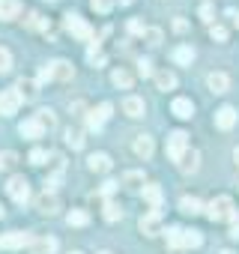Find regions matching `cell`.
Instances as JSON below:
<instances>
[{
    "label": "cell",
    "mask_w": 239,
    "mask_h": 254,
    "mask_svg": "<svg viewBox=\"0 0 239 254\" xmlns=\"http://www.w3.org/2000/svg\"><path fill=\"white\" fill-rule=\"evenodd\" d=\"M206 215H209V221H236V206L227 194H221V197L209 200Z\"/></svg>",
    "instance_id": "6da1fadb"
},
{
    "label": "cell",
    "mask_w": 239,
    "mask_h": 254,
    "mask_svg": "<svg viewBox=\"0 0 239 254\" xmlns=\"http://www.w3.org/2000/svg\"><path fill=\"white\" fill-rule=\"evenodd\" d=\"M33 242H36L33 233H27V230H9V233L0 236V251H18L24 245H33Z\"/></svg>",
    "instance_id": "7a4b0ae2"
},
{
    "label": "cell",
    "mask_w": 239,
    "mask_h": 254,
    "mask_svg": "<svg viewBox=\"0 0 239 254\" xmlns=\"http://www.w3.org/2000/svg\"><path fill=\"white\" fill-rule=\"evenodd\" d=\"M111 111H114V105L111 102H102L99 108H93V111H87V129L90 132H102V126L108 123V117H111Z\"/></svg>",
    "instance_id": "3957f363"
},
{
    "label": "cell",
    "mask_w": 239,
    "mask_h": 254,
    "mask_svg": "<svg viewBox=\"0 0 239 254\" xmlns=\"http://www.w3.org/2000/svg\"><path fill=\"white\" fill-rule=\"evenodd\" d=\"M66 30H69L75 39H81V42H90V39H93V27H90L81 15H75V12L66 15Z\"/></svg>",
    "instance_id": "277c9868"
},
{
    "label": "cell",
    "mask_w": 239,
    "mask_h": 254,
    "mask_svg": "<svg viewBox=\"0 0 239 254\" xmlns=\"http://www.w3.org/2000/svg\"><path fill=\"white\" fill-rule=\"evenodd\" d=\"M185 150H188V135L185 132H171L168 135V159L179 165V159L185 156Z\"/></svg>",
    "instance_id": "5b68a950"
},
{
    "label": "cell",
    "mask_w": 239,
    "mask_h": 254,
    "mask_svg": "<svg viewBox=\"0 0 239 254\" xmlns=\"http://www.w3.org/2000/svg\"><path fill=\"white\" fill-rule=\"evenodd\" d=\"M6 191H9V197H12L15 203H27V200H30V183H27L24 177H12L9 186H6Z\"/></svg>",
    "instance_id": "8992f818"
},
{
    "label": "cell",
    "mask_w": 239,
    "mask_h": 254,
    "mask_svg": "<svg viewBox=\"0 0 239 254\" xmlns=\"http://www.w3.org/2000/svg\"><path fill=\"white\" fill-rule=\"evenodd\" d=\"M21 108V96L15 90H0V117H12Z\"/></svg>",
    "instance_id": "52a82bcc"
},
{
    "label": "cell",
    "mask_w": 239,
    "mask_h": 254,
    "mask_svg": "<svg viewBox=\"0 0 239 254\" xmlns=\"http://www.w3.org/2000/svg\"><path fill=\"white\" fill-rule=\"evenodd\" d=\"M48 69H51V81H72L75 78V69L69 60H51Z\"/></svg>",
    "instance_id": "ba28073f"
},
{
    "label": "cell",
    "mask_w": 239,
    "mask_h": 254,
    "mask_svg": "<svg viewBox=\"0 0 239 254\" xmlns=\"http://www.w3.org/2000/svg\"><path fill=\"white\" fill-rule=\"evenodd\" d=\"M138 227H141V233H147V236H156L159 230H162V212H147V215H141V221H138Z\"/></svg>",
    "instance_id": "9c48e42d"
},
{
    "label": "cell",
    "mask_w": 239,
    "mask_h": 254,
    "mask_svg": "<svg viewBox=\"0 0 239 254\" xmlns=\"http://www.w3.org/2000/svg\"><path fill=\"white\" fill-rule=\"evenodd\" d=\"M36 209H39L42 215H54V212L60 209V200H57V194H54V191H42V194L36 197Z\"/></svg>",
    "instance_id": "30bf717a"
},
{
    "label": "cell",
    "mask_w": 239,
    "mask_h": 254,
    "mask_svg": "<svg viewBox=\"0 0 239 254\" xmlns=\"http://www.w3.org/2000/svg\"><path fill=\"white\" fill-rule=\"evenodd\" d=\"M15 93L21 96V102H33L39 96V81H30V78H21L15 84Z\"/></svg>",
    "instance_id": "8fae6325"
},
{
    "label": "cell",
    "mask_w": 239,
    "mask_h": 254,
    "mask_svg": "<svg viewBox=\"0 0 239 254\" xmlns=\"http://www.w3.org/2000/svg\"><path fill=\"white\" fill-rule=\"evenodd\" d=\"M171 114H174V117H179V120H191V114H194V105H191V99H182V96H177V99L171 102Z\"/></svg>",
    "instance_id": "7c38bea8"
},
{
    "label": "cell",
    "mask_w": 239,
    "mask_h": 254,
    "mask_svg": "<svg viewBox=\"0 0 239 254\" xmlns=\"http://www.w3.org/2000/svg\"><path fill=\"white\" fill-rule=\"evenodd\" d=\"M144 111H147V105H144L141 96H126L123 99V114L126 117H144Z\"/></svg>",
    "instance_id": "4fadbf2b"
},
{
    "label": "cell",
    "mask_w": 239,
    "mask_h": 254,
    "mask_svg": "<svg viewBox=\"0 0 239 254\" xmlns=\"http://www.w3.org/2000/svg\"><path fill=\"white\" fill-rule=\"evenodd\" d=\"M111 165H114V162H111V156H108V153H93V156L87 159V168H90V171H96V174H108V171H111Z\"/></svg>",
    "instance_id": "5bb4252c"
},
{
    "label": "cell",
    "mask_w": 239,
    "mask_h": 254,
    "mask_svg": "<svg viewBox=\"0 0 239 254\" xmlns=\"http://www.w3.org/2000/svg\"><path fill=\"white\" fill-rule=\"evenodd\" d=\"M215 126H218V129H233V126H236V111L230 105L218 108L215 111Z\"/></svg>",
    "instance_id": "9a60e30c"
},
{
    "label": "cell",
    "mask_w": 239,
    "mask_h": 254,
    "mask_svg": "<svg viewBox=\"0 0 239 254\" xmlns=\"http://www.w3.org/2000/svg\"><path fill=\"white\" fill-rule=\"evenodd\" d=\"M21 15V0H0V21H12Z\"/></svg>",
    "instance_id": "2e32d148"
},
{
    "label": "cell",
    "mask_w": 239,
    "mask_h": 254,
    "mask_svg": "<svg viewBox=\"0 0 239 254\" xmlns=\"http://www.w3.org/2000/svg\"><path fill=\"white\" fill-rule=\"evenodd\" d=\"M18 135H21V138H27V141H36V138H42V135H45V129H42L36 120H24V123L18 126Z\"/></svg>",
    "instance_id": "e0dca14e"
},
{
    "label": "cell",
    "mask_w": 239,
    "mask_h": 254,
    "mask_svg": "<svg viewBox=\"0 0 239 254\" xmlns=\"http://www.w3.org/2000/svg\"><path fill=\"white\" fill-rule=\"evenodd\" d=\"M171 57H174V63H177V66H191V60H194L197 54H194V48H191V45H177V48L171 51Z\"/></svg>",
    "instance_id": "ac0fdd59"
},
{
    "label": "cell",
    "mask_w": 239,
    "mask_h": 254,
    "mask_svg": "<svg viewBox=\"0 0 239 254\" xmlns=\"http://www.w3.org/2000/svg\"><path fill=\"white\" fill-rule=\"evenodd\" d=\"M206 87H209L212 93H227L230 78H227L224 72H209V75H206Z\"/></svg>",
    "instance_id": "d6986e66"
},
{
    "label": "cell",
    "mask_w": 239,
    "mask_h": 254,
    "mask_svg": "<svg viewBox=\"0 0 239 254\" xmlns=\"http://www.w3.org/2000/svg\"><path fill=\"white\" fill-rule=\"evenodd\" d=\"M197 168H200V153L188 147V150H185V156L179 159V171H182V174H194Z\"/></svg>",
    "instance_id": "ffe728a7"
},
{
    "label": "cell",
    "mask_w": 239,
    "mask_h": 254,
    "mask_svg": "<svg viewBox=\"0 0 239 254\" xmlns=\"http://www.w3.org/2000/svg\"><path fill=\"white\" fill-rule=\"evenodd\" d=\"M153 138L150 135H135V156H141V159H150L153 156Z\"/></svg>",
    "instance_id": "44dd1931"
},
{
    "label": "cell",
    "mask_w": 239,
    "mask_h": 254,
    "mask_svg": "<svg viewBox=\"0 0 239 254\" xmlns=\"http://www.w3.org/2000/svg\"><path fill=\"white\" fill-rule=\"evenodd\" d=\"M144 200L150 203L153 212H159L162 209V189L159 186H144Z\"/></svg>",
    "instance_id": "7402d4cb"
},
{
    "label": "cell",
    "mask_w": 239,
    "mask_h": 254,
    "mask_svg": "<svg viewBox=\"0 0 239 254\" xmlns=\"http://www.w3.org/2000/svg\"><path fill=\"white\" fill-rule=\"evenodd\" d=\"M123 186H126V189H135V191H138V189H144V186H147L144 171H129V174L123 177Z\"/></svg>",
    "instance_id": "603a6c76"
},
{
    "label": "cell",
    "mask_w": 239,
    "mask_h": 254,
    "mask_svg": "<svg viewBox=\"0 0 239 254\" xmlns=\"http://www.w3.org/2000/svg\"><path fill=\"white\" fill-rule=\"evenodd\" d=\"M156 87H159V90H174V87H177V75L168 72V69L156 72Z\"/></svg>",
    "instance_id": "cb8c5ba5"
},
{
    "label": "cell",
    "mask_w": 239,
    "mask_h": 254,
    "mask_svg": "<svg viewBox=\"0 0 239 254\" xmlns=\"http://www.w3.org/2000/svg\"><path fill=\"white\" fill-rule=\"evenodd\" d=\"M179 212H185V215H200V212H203V203H200L197 197H182V200H179Z\"/></svg>",
    "instance_id": "d4e9b609"
},
{
    "label": "cell",
    "mask_w": 239,
    "mask_h": 254,
    "mask_svg": "<svg viewBox=\"0 0 239 254\" xmlns=\"http://www.w3.org/2000/svg\"><path fill=\"white\" fill-rule=\"evenodd\" d=\"M33 120H36V123L42 126L45 132H48V129H54V126H57V117H54V111H51V108H42V111H39V114H36Z\"/></svg>",
    "instance_id": "484cf974"
},
{
    "label": "cell",
    "mask_w": 239,
    "mask_h": 254,
    "mask_svg": "<svg viewBox=\"0 0 239 254\" xmlns=\"http://www.w3.org/2000/svg\"><path fill=\"white\" fill-rule=\"evenodd\" d=\"M111 84H114V87H120V90H129V87H132V75H129L126 69H114Z\"/></svg>",
    "instance_id": "4316f807"
},
{
    "label": "cell",
    "mask_w": 239,
    "mask_h": 254,
    "mask_svg": "<svg viewBox=\"0 0 239 254\" xmlns=\"http://www.w3.org/2000/svg\"><path fill=\"white\" fill-rule=\"evenodd\" d=\"M179 242H182V248H197L203 242V236H200V230H182Z\"/></svg>",
    "instance_id": "83f0119b"
},
{
    "label": "cell",
    "mask_w": 239,
    "mask_h": 254,
    "mask_svg": "<svg viewBox=\"0 0 239 254\" xmlns=\"http://www.w3.org/2000/svg\"><path fill=\"white\" fill-rule=\"evenodd\" d=\"M66 144L72 150H81L84 147V129H66Z\"/></svg>",
    "instance_id": "f1b7e54d"
},
{
    "label": "cell",
    "mask_w": 239,
    "mask_h": 254,
    "mask_svg": "<svg viewBox=\"0 0 239 254\" xmlns=\"http://www.w3.org/2000/svg\"><path fill=\"white\" fill-rule=\"evenodd\" d=\"M87 60L99 69V66H105V54H102V48H99V42H93L90 45V51H87Z\"/></svg>",
    "instance_id": "f546056e"
},
{
    "label": "cell",
    "mask_w": 239,
    "mask_h": 254,
    "mask_svg": "<svg viewBox=\"0 0 239 254\" xmlns=\"http://www.w3.org/2000/svg\"><path fill=\"white\" fill-rule=\"evenodd\" d=\"M66 221H69V224H72V227H84V224H87V221H90V215H87V212H84V209H72V212H69V215H66Z\"/></svg>",
    "instance_id": "4dcf8cb0"
},
{
    "label": "cell",
    "mask_w": 239,
    "mask_h": 254,
    "mask_svg": "<svg viewBox=\"0 0 239 254\" xmlns=\"http://www.w3.org/2000/svg\"><path fill=\"white\" fill-rule=\"evenodd\" d=\"M27 27H30V30H45V33H48V21H45L39 12H30V15H27Z\"/></svg>",
    "instance_id": "1f68e13d"
},
{
    "label": "cell",
    "mask_w": 239,
    "mask_h": 254,
    "mask_svg": "<svg viewBox=\"0 0 239 254\" xmlns=\"http://www.w3.org/2000/svg\"><path fill=\"white\" fill-rule=\"evenodd\" d=\"M144 39H147V45H162L165 36H162L159 27H147V30H144Z\"/></svg>",
    "instance_id": "d6a6232c"
},
{
    "label": "cell",
    "mask_w": 239,
    "mask_h": 254,
    "mask_svg": "<svg viewBox=\"0 0 239 254\" xmlns=\"http://www.w3.org/2000/svg\"><path fill=\"white\" fill-rule=\"evenodd\" d=\"M105 218H108V221H117V218H123V209H120L114 200H108V203H105Z\"/></svg>",
    "instance_id": "836d02e7"
},
{
    "label": "cell",
    "mask_w": 239,
    "mask_h": 254,
    "mask_svg": "<svg viewBox=\"0 0 239 254\" xmlns=\"http://www.w3.org/2000/svg\"><path fill=\"white\" fill-rule=\"evenodd\" d=\"M18 162V156L12 153V150H6V153H0V171H9L12 165Z\"/></svg>",
    "instance_id": "e575fe53"
},
{
    "label": "cell",
    "mask_w": 239,
    "mask_h": 254,
    "mask_svg": "<svg viewBox=\"0 0 239 254\" xmlns=\"http://www.w3.org/2000/svg\"><path fill=\"white\" fill-rule=\"evenodd\" d=\"M179 236H182V230H179V227H168V245H171V248H182Z\"/></svg>",
    "instance_id": "d590c367"
},
{
    "label": "cell",
    "mask_w": 239,
    "mask_h": 254,
    "mask_svg": "<svg viewBox=\"0 0 239 254\" xmlns=\"http://www.w3.org/2000/svg\"><path fill=\"white\" fill-rule=\"evenodd\" d=\"M9 69H12V54L0 45V72H9Z\"/></svg>",
    "instance_id": "8d00e7d4"
},
{
    "label": "cell",
    "mask_w": 239,
    "mask_h": 254,
    "mask_svg": "<svg viewBox=\"0 0 239 254\" xmlns=\"http://www.w3.org/2000/svg\"><path fill=\"white\" fill-rule=\"evenodd\" d=\"M90 6H93L96 12L108 15V12H111V6H114V0H90Z\"/></svg>",
    "instance_id": "74e56055"
},
{
    "label": "cell",
    "mask_w": 239,
    "mask_h": 254,
    "mask_svg": "<svg viewBox=\"0 0 239 254\" xmlns=\"http://www.w3.org/2000/svg\"><path fill=\"white\" fill-rule=\"evenodd\" d=\"M209 36H212L215 42H227V27H221V24H212V27H209Z\"/></svg>",
    "instance_id": "f35d334b"
},
{
    "label": "cell",
    "mask_w": 239,
    "mask_h": 254,
    "mask_svg": "<svg viewBox=\"0 0 239 254\" xmlns=\"http://www.w3.org/2000/svg\"><path fill=\"white\" fill-rule=\"evenodd\" d=\"M27 159H30V165H36V168H39V165H45V162H48V153L36 147V150H33L30 156H27Z\"/></svg>",
    "instance_id": "ab89813d"
},
{
    "label": "cell",
    "mask_w": 239,
    "mask_h": 254,
    "mask_svg": "<svg viewBox=\"0 0 239 254\" xmlns=\"http://www.w3.org/2000/svg\"><path fill=\"white\" fill-rule=\"evenodd\" d=\"M138 75L141 78H150L153 75V63L150 60H138Z\"/></svg>",
    "instance_id": "60d3db41"
},
{
    "label": "cell",
    "mask_w": 239,
    "mask_h": 254,
    "mask_svg": "<svg viewBox=\"0 0 239 254\" xmlns=\"http://www.w3.org/2000/svg\"><path fill=\"white\" fill-rule=\"evenodd\" d=\"M117 186H120V183H114V180H108V183H102V189H99V194H102V197H108V194H114V191H117Z\"/></svg>",
    "instance_id": "b9f144b4"
},
{
    "label": "cell",
    "mask_w": 239,
    "mask_h": 254,
    "mask_svg": "<svg viewBox=\"0 0 239 254\" xmlns=\"http://www.w3.org/2000/svg\"><path fill=\"white\" fill-rule=\"evenodd\" d=\"M129 30H132V33H141V36H144V30H147V27H144V24H141L138 18H132V21H129Z\"/></svg>",
    "instance_id": "7bdbcfd3"
},
{
    "label": "cell",
    "mask_w": 239,
    "mask_h": 254,
    "mask_svg": "<svg viewBox=\"0 0 239 254\" xmlns=\"http://www.w3.org/2000/svg\"><path fill=\"white\" fill-rule=\"evenodd\" d=\"M48 81H51V69H48V63H45V66L39 69V84H48Z\"/></svg>",
    "instance_id": "ee69618b"
},
{
    "label": "cell",
    "mask_w": 239,
    "mask_h": 254,
    "mask_svg": "<svg viewBox=\"0 0 239 254\" xmlns=\"http://www.w3.org/2000/svg\"><path fill=\"white\" fill-rule=\"evenodd\" d=\"M200 18H203V21H212V6H209V3L200 6Z\"/></svg>",
    "instance_id": "f6af8a7d"
},
{
    "label": "cell",
    "mask_w": 239,
    "mask_h": 254,
    "mask_svg": "<svg viewBox=\"0 0 239 254\" xmlns=\"http://www.w3.org/2000/svg\"><path fill=\"white\" fill-rule=\"evenodd\" d=\"M230 239H239V221L230 224Z\"/></svg>",
    "instance_id": "bcb514c9"
},
{
    "label": "cell",
    "mask_w": 239,
    "mask_h": 254,
    "mask_svg": "<svg viewBox=\"0 0 239 254\" xmlns=\"http://www.w3.org/2000/svg\"><path fill=\"white\" fill-rule=\"evenodd\" d=\"M174 27H177V30H179V33H182V30H185V27H188V24H185V21H182V18H177V21H174Z\"/></svg>",
    "instance_id": "7dc6e473"
},
{
    "label": "cell",
    "mask_w": 239,
    "mask_h": 254,
    "mask_svg": "<svg viewBox=\"0 0 239 254\" xmlns=\"http://www.w3.org/2000/svg\"><path fill=\"white\" fill-rule=\"evenodd\" d=\"M233 162H236V165H239V147H236V150H233Z\"/></svg>",
    "instance_id": "c3c4849f"
},
{
    "label": "cell",
    "mask_w": 239,
    "mask_h": 254,
    "mask_svg": "<svg viewBox=\"0 0 239 254\" xmlns=\"http://www.w3.org/2000/svg\"><path fill=\"white\" fill-rule=\"evenodd\" d=\"M227 15H230V18H233V21H236V24H239V15H236V12H233V9H230V12H227Z\"/></svg>",
    "instance_id": "681fc988"
},
{
    "label": "cell",
    "mask_w": 239,
    "mask_h": 254,
    "mask_svg": "<svg viewBox=\"0 0 239 254\" xmlns=\"http://www.w3.org/2000/svg\"><path fill=\"white\" fill-rule=\"evenodd\" d=\"M69 254H84V251H69Z\"/></svg>",
    "instance_id": "f907efd6"
},
{
    "label": "cell",
    "mask_w": 239,
    "mask_h": 254,
    "mask_svg": "<svg viewBox=\"0 0 239 254\" xmlns=\"http://www.w3.org/2000/svg\"><path fill=\"white\" fill-rule=\"evenodd\" d=\"M120 3H132V0H120Z\"/></svg>",
    "instance_id": "816d5d0a"
},
{
    "label": "cell",
    "mask_w": 239,
    "mask_h": 254,
    "mask_svg": "<svg viewBox=\"0 0 239 254\" xmlns=\"http://www.w3.org/2000/svg\"><path fill=\"white\" fill-rule=\"evenodd\" d=\"M0 218H3V206H0Z\"/></svg>",
    "instance_id": "f5cc1de1"
},
{
    "label": "cell",
    "mask_w": 239,
    "mask_h": 254,
    "mask_svg": "<svg viewBox=\"0 0 239 254\" xmlns=\"http://www.w3.org/2000/svg\"><path fill=\"white\" fill-rule=\"evenodd\" d=\"M221 254H233V251H221Z\"/></svg>",
    "instance_id": "db71d44e"
},
{
    "label": "cell",
    "mask_w": 239,
    "mask_h": 254,
    "mask_svg": "<svg viewBox=\"0 0 239 254\" xmlns=\"http://www.w3.org/2000/svg\"><path fill=\"white\" fill-rule=\"evenodd\" d=\"M99 254H111V251H99Z\"/></svg>",
    "instance_id": "11a10c76"
}]
</instances>
